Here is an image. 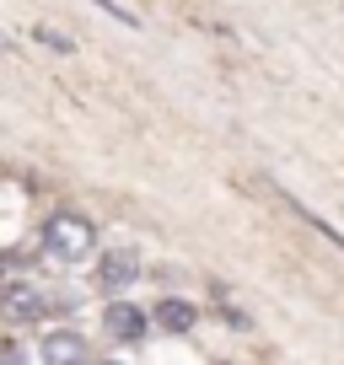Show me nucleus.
<instances>
[{
  "mask_svg": "<svg viewBox=\"0 0 344 365\" xmlns=\"http://www.w3.org/2000/svg\"><path fill=\"white\" fill-rule=\"evenodd\" d=\"M44 247H49V258H59V263H81V258H92L97 231H92V220H86V215L59 210V215L44 226Z\"/></svg>",
  "mask_w": 344,
  "mask_h": 365,
  "instance_id": "nucleus-1",
  "label": "nucleus"
},
{
  "mask_svg": "<svg viewBox=\"0 0 344 365\" xmlns=\"http://www.w3.org/2000/svg\"><path fill=\"white\" fill-rule=\"evenodd\" d=\"M146 312L140 307H129V301H108V312H103V328H108V339H118V344H140L146 339Z\"/></svg>",
  "mask_w": 344,
  "mask_h": 365,
  "instance_id": "nucleus-2",
  "label": "nucleus"
},
{
  "mask_svg": "<svg viewBox=\"0 0 344 365\" xmlns=\"http://www.w3.org/2000/svg\"><path fill=\"white\" fill-rule=\"evenodd\" d=\"M0 307H6V317H11V322H38V317H49V296H44L38 285H6Z\"/></svg>",
  "mask_w": 344,
  "mask_h": 365,
  "instance_id": "nucleus-3",
  "label": "nucleus"
},
{
  "mask_svg": "<svg viewBox=\"0 0 344 365\" xmlns=\"http://www.w3.org/2000/svg\"><path fill=\"white\" fill-rule=\"evenodd\" d=\"M97 279H103V290H129L140 279V252L135 247H113L103 258V269H97Z\"/></svg>",
  "mask_w": 344,
  "mask_h": 365,
  "instance_id": "nucleus-4",
  "label": "nucleus"
},
{
  "mask_svg": "<svg viewBox=\"0 0 344 365\" xmlns=\"http://www.w3.org/2000/svg\"><path fill=\"white\" fill-rule=\"evenodd\" d=\"M194 322H199V312L188 307V301H178V296L156 301V328H161V333H172V339H183V333H194Z\"/></svg>",
  "mask_w": 344,
  "mask_h": 365,
  "instance_id": "nucleus-5",
  "label": "nucleus"
},
{
  "mask_svg": "<svg viewBox=\"0 0 344 365\" xmlns=\"http://www.w3.org/2000/svg\"><path fill=\"white\" fill-rule=\"evenodd\" d=\"M44 360L59 365V360H86V339L81 333H49L44 339Z\"/></svg>",
  "mask_w": 344,
  "mask_h": 365,
  "instance_id": "nucleus-6",
  "label": "nucleus"
},
{
  "mask_svg": "<svg viewBox=\"0 0 344 365\" xmlns=\"http://www.w3.org/2000/svg\"><path fill=\"white\" fill-rule=\"evenodd\" d=\"M6 279H11V258H6V252H0V285H6Z\"/></svg>",
  "mask_w": 344,
  "mask_h": 365,
  "instance_id": "nucleus-7",
  "label": "nucleus"
}]
</instances>
